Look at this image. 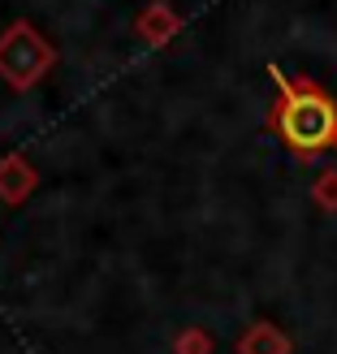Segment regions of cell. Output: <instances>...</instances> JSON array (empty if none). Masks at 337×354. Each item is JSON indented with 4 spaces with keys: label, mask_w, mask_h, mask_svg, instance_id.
<instances>
[{
    "label": "cell",
    "mask_w": 337,
    "mask_h": 354,
    "mask_svg": "<svg viewBox=\"0 0 337 354\" xmlns=\"http://www.w3.org/2000/svg\"><path fill=\"white\" fill-rule=\"evenodd\" d=\"M273 130L281 134V143L298 156H316L325 147H337V104L329 100L325 86H316L307 78H281V100L273 109Z\"/></svg>",
    "instance_id": "cell-1"
},
{
    "label": "cell",
    "mask_w": 337,
    "mask_h": 354,
    "mask_svg": "<svg viewBox=\"0 0 337 354\" xmlns=\"http://www.w3.org/2000/svg\"><path fill=\"white\" fill-rule=\"evenodd\" d=\"M57 65V52L30 22H13L0 35V78L17 91H30L48 69Z\"/></svg>",
    "instance_id": "cell-2"
},
{
    "label": "cell",
    "mask_w": 337,
    "mask_h": 354,
    "mask_svg": "<svg viewBox=\"0 0 337 354\" xmlns=\"http://www.w3.org/2000/svg\"><path fill=\"white\" fill-rule=\"evenodd\" d=\"M290 350H294V342L277 324H268V320H255L238 337V354H290Z\"/></svg>",
    "instance_id": "cell-3"
},
{
    "label": "cell",
    "mask_w": 337,
    "mask_h": 354,
    "mask_svg": "<svg viewBox=\"0 0 337 354\" xmlns=\"http://www.w3.org/2000/svg\"><path fill=\"white\" fill-rule=\"evenodd\" d=\"M35 190V169L22 160V156H9L0 165V199L5 203H26V194Z\"/></svg>",
    "instance_id": "cell-4"
},
{
    "label": "cell",
    "mask_w": 337,
    "mask_h": 354,
    "mask_svg": "<svg viewBox=\"0 0 337 354\" xmlns=\"http://www.w3.org/2000/svg\"><path fill=\"white\" fill-rule=\"evenodd\" d=\"M173 30H177V17H173L169 5H152V9L143 13V22H138V35H143L147 44H165Z\"/></svg>",
    "instance_id": "cell-5"
},
{
    "label": "cell",
    "mask_w": 337,
    "mask_h": 354,
    "mask_svg": "<svg viewBox=\"0 0 337 354\" xmlns=\"http://www.w3.org/2000/svg\"><path fill=\"white\" fill-rule=\"evenodd\" d=\"M173 354H212V337L203 328H182L173 342Z\"/></svg>",
    "instance_id": "cell-6"
},
{
    "label": "cell",
    "mask_w": 337,
    "mask_h": 354,
    "mask_svg": "<svg viewBox=\"0 0 337 354\" xmlns=\"http://www.w3.org/2000/svg\"><path fill=\"white\" fill-rule=\"evenodd\" d=\"M311 194H316V203H320L325 212H337V169H329V173L316 177Z\"/></svg>",
    "instance_id": "cell-7"
}]
</instances>
